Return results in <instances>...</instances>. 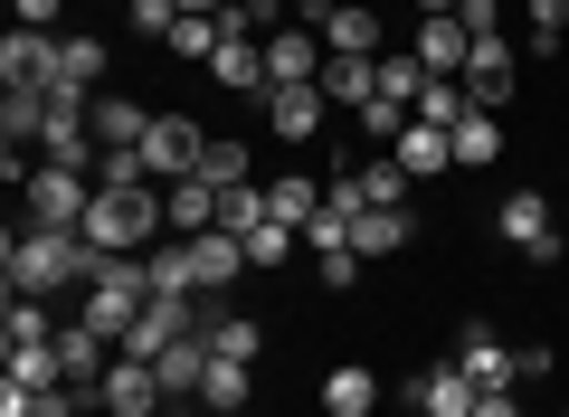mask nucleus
I'll return each mask as SVG.
<instances>
[{"mask_svg":"<svg viewBox=\"0 0 569 417\" xmlns=\"http://www.w3.org/2000/svg\"><path fill=\"white\" fill-rule=\"evenodd\" d=\"M96 67H104V48H96V39H58V67H48V96H58V105H86Z\"/></svg>","mask_w":569,"mask_h":417,"instance_id":"obj_23","label":"nucleus"},{"mask_svg":"<svg viewBox=\"0 0 569 417\" xmlns=\"http://www.w3.org/2000/svg\"><path fill=\"white\" fill-rule=\"evenodd\" d=\"M228 29V20H219ZM209 77L228 86V96H266V39H247V29H228L219 58H209Z\"/></svg>","mask_w":569,"mask_h":417,"instance_id":"obj_14","label":"nucleus"},{"mask_svg":"<svg viewBox=\"0 0 569 417\" xmlns=\"http://www.w3.org/2000/svg\"><path fill=\"white\" fill-rule=\"evenodd\" d=\"M560 29H569V0H531V39L550 48V39H560Z\"/></svg>","mask_w":569,"mask_h":417,"instance_id":"obj_45","label":"nucleus"},{"mask_svg":"<svg viewBox=\"0 0 569 417\" xmlns=\"http://www.w3.org/2000/svg\"><path fill=\"white\" fill-rule=\"evenodd\" d=\"M200 341L219 360H257V322H247V314H200Z\"/></svg>","mask_w":569,"mask_h":417,"instance_id":"obj_34","label":"nucleus"},{"mask_svg":"<svg viewBox=\"0 0 569 417\" xmlns=\"http://www.w3.org/2000/svg\"><path fill=\"white\" fill-rule=\"evenodd\" d=\"M418 96H427V67L408 48H380V105H408L418 115Z\"/></svg>","mask_w":569,"mask_h":417,"instance_id":"obj_32","label":"nucleus"},{"mask_svg":"<svg viewBox=\"0 0 569 417\" xmlns=\"http://www.w3.org/2000/svg\"><path fill=\"white\" fill-rule=\"evenodd\" d=\"M48 67H58V39L10 20V39H0V86H48Z\"/></svg>","mask_w":569,"mask_h":417,"instance_id":"obj_16","label":"nucleus"},{"mask_svg":"<svg viewBox=\"0 0 569 417\" xmlns=\"http://www.w3.org/2000/svg\"><path fill=\"white\" fill-rule=\"evenodd\" d=\"M133 29L142 39H171V29H181V0H133Z\"/></svg>","mask_w":569,"mask_h":417,"instance_id":"obj_42","label":"nucleus"},{"mask_svg":"<svg viewBox=\"0 0 569 417\" xmlns=\"http://www.w3.org/2000/svg\"><path fill=\"white\" fill-rule=\"evenodd\" d=\"M104 266V247L86 228H20L10 238V285L20 295H58V285H86Z\"/></svg>","mask_w":569,"mask_h":417,"instance_id":"obj_1","label":"nucleus"},{"mask_svg":"<svg viewBox=\"0 0 569 417\" xmlns=\"http://www.w3.org/2000/svg\"><path fill=\"white\" fill-rule=\"evenodd\" d=\"M456 370H466L475 389H522V351H503V341H493L485 322L466 332V351H456Z\"/></svg>","mask_w":569,"mask_h":417,"instance_id":"obj_17","label":"nucleus"},{"mask_svg":"<svg viewBox=\"0 0 569 417\" xmlns=\"http://www.w3.org/2000/svg\"><path fill=\"white\" fill-rule=\"evenodd\" d=\"M86 123H96V142H104V152H133V142L152 133V115H142L133 96H96V115H86Z\"/></svg>","mask_w":569,"mask_h":417,"instance_id":"obj_25","label":"nucleus"},{"mask_svg":"<svg viewBox=\"0 0 569 417\" xmlns=\"http://www.w3.org/2000/svg\"><path fill=\"white\" fill-rule=\"evenodd\" d=\"M475 417H522V398H512V389H485V398H475Z\"/></svg>","mask_w":569,"mask_h":417,"instance_id":"obj_47","label":"nucleus"},{"mask_svg":"<svg viewBox=\"0 0 569 417\" xmlns=\"http://www.w3.org/2000/svg\"><path fill=\"white\" fill-rule=\"evenodd\" d=\"M190 266H200V295H219V285H238V276H247V238L209 228V238H190Z\"/></svg>","mask_w":569,"mask_h":417,"instance_id":"obj_22","label":"nucleus"},{"mask_svg":"<svg viewBox=\"0 0 569 417\" xmlns=\"http://www.w3.org/2000/svg\"><path fill=\"white\" fill-rule=\"evenodd\" d=\"M408 398H418V417H475V398H485V389H475L456 360H437V370H418V389H408Z\"/></svg>","mask_w":569,"mask_h":417,"instance_id":"obj_18","label":"nucleus"},{"mask_svg":"<svg viewBox=\"0 0 569 417\" xmlns=\"http://www.w3.org/2000/svg\"><path fill=\"white\" fill-rule=\"evenodd\" d=\"M48 115H58V96H48V86H10V96H0V133L20 142V152L48 133Z\"/></svg>","mask_w":569,"mask_h":417,"instance_id":"obj_24","label":"nucleus"},{"mask_svg":"<svg viewBox=\"0 0 569 417\" xmlns=\"http://www.w3.org/2000/svg\"><path fill=\"white\" fill-rule=\"evenodd\" d=\"M323 29H266V86H323Z\"/></svg>","mask_w":569,"mask_h":417,"instance_id":"obj_6","label":"nucleus"},{"mask_svg":"<svg viewBox=\"0 0 569 417\" xmlns=\"http://www.w3.org/2000/svg\"><path fill=\"white\" fill-rule=\"evenodd\" d=\"M503 238L522 247L531 266L560 257V228H550V199H541V190H512V199H503Z\"/></svg>","mask_w":569,"mask_h":417,"instance_id":"obj_12","label":"nucleus"},{"mask_svg":"<svg viewBox=\"0 0 569 417\" xmlns=\"http://www.w3.org/2000/svg\"><path fill=\"white\" fill-rule=\"evenodd\" d=\"M456 20H466L475 39H503V0H466V10H456Z\"/></svg>","mask_w":569,"mask_h":417,"instance_id":"obj_44","label":"nucleus"},{"mask_svg":"<svg viewBox=\"0 0 569 417\" xmlns=\"http://www.w3.org/2000/svg\"><path fill=\"white\" fill-rule=\"evenodd\" d=\"M162 228L171 238H209V228H219V180H200V171L171 180L162 190Z\"/></svg>","mask_w":569,"mask_h":417,"instance_id":"obj_13","label":"nucleus"},{"mask_svg":"<svg viewBox=\"0 0 569 417\" xmlns=\"http://www.w3.org/2000/svg\"><path fill=\"white\" fill-rule=\"evenodd\" d=\"M351 247H361V257H399L408 247V209H351Z\"/></svg>","mask_w":569,"mask_h":417,"instance_id":"obj_29","label":"nucleus"},{"mask_svg":"<svg viewBox=\"0 0 569 417\" xmlns=\"http://www.w3.org/2000/svg\"><path fill=\"white\" fill-rule=\"evenodd\" d=\"M247 10V29H276V0H238Z\"/></svg>","mask_w":569,"mask_h":417,"instance_id":"obj_48","label":"nucleus"},{"mask_svg":"<svg viewBox=\"0 0 569 417\" xmlns=\"http://www.w3.org/2000/svg\"><path fill=\"white\" fill-rule=\"evenodd\" d=\"M86 209H96V180L86 171H58V161L29 171V228H86Z\"/></svg>","mask_w":569,"mask_h":417,"instance_id":"obj_4","label":"nucleus"},{"mask_svg":"<svg viewBox=\"0 0 569 417\" xmlns=\"http://www.w3.org/2000/svg\"><path fill=\"white\" fill-rule=\"evenodd\" d=\"M408 58H418L427 77H466V58H475V29L456 20V10H447V20H418V39H408Z\"/></svg>","mask_w":569,"mask_h":417,"instance_id":"obj_11","label":"nucleus"},{"mask_svg":"<svg viewBox=\"0 0 569 417\" xmlns=\"http://www.w3.org/2000/svg\"><path fill=\"white\" fill-rule=\"evenodd\" d=\"M361 133H380V142H399V133H408V105H380V96H370V105H361Z\"/></svg>","mask_w":569,"mask_h":417,"instance_id":"obj_43","label":"nucleus"},{"mask_svg":"<svg viewBox=\"0 0 569 417\" xmlns=\"http://www.w3.org/2000/svg\"><path fill=\"white\" fill-rule=\"evenodd\" d=\"M475 105V86L466 77H427V96H418V123H456Z\"/></svg>","mask_w":569,"mask_h":417,"instance_id":"obj_36","label":"nucleus"},{"mask_svg":"<svg viewBox=\"0 0 569 417\" xmlns=\"http://www.w3.org/2000/svg\"><path fill=\"white\" fill-rule=\"evenodd\" d=\"M181 417H228V408H181Z\"/></svg>","mask_w":569,"mask_h":417,"instance_id":"obj_50","label":"nucleus"},{"mask_svg":"<svg viewBox=\"0 0 569 417\" xmlns=\"http://www.w3.org/2000/svg\"><path fill=\"white\" fill-rule=\"evenodd\" d=\"M284 257H295V228H276V219L247 228V266H284Z\"/></svg>","mask_w":569,"mask_h":417,"instance_id":"obj_41","label":"nucleus"},{"mask_svg":"<svg viewBox=\"0 0 569 417\" xmlns=\"http://www.w3.org/2000/svg\"><path fill=\"white\" fill-rule=\"evenodd\" d=\"M10 20L20 29H58V0H10Z\"/></svg>","mask_w":569,"mask_h":417,"instance_id":"obj_46","label":"nucleus"},{"mask_svg":"<svg viewBox=\"0 0 569 417\" xmlns=\"http://www.w3.org/2000/svg\"><path fill=\"white\" fill-rule=\"evenodd\" d=\"M219 10H228V0H181V20H219Z\"/></svg>","mask_w":569,"mask_h":417,"instance_id":"obj_49","label":"nucleus"},{"mask_svg":"<svg viewBox=\"0 0 569 417\" xmlns=\"http://www.w3.org/2000/svg\"><path fill=\"white\" fill-rule=\"evenodd\" d=\"M447 142H456V161H466V171L503 161V123H493V105H466V115L447 123Z\"/></svg>","mask_w":569,"mask_h":417,"instance_id":"obj_20","label":"nucleus"},{"mask_svg":"<svg viewBox=\"0 0 569 417\" xmlns=\"http://www.w3.org/2000/svg\"><path fill=\"white\" fill-rule=\"evenodd\" d=\"M200 152H209V133H200L190 115H152V133H142V171L162 180V190L200 171Z\"/></svg>","mask_w":569,"mask_h":417,"instance_id":"obj_5","label":"nucleus"},{"mask_svg":"<svg viewBox=\"0 0 569 417\" xmlns=\"http://www.w3.org/2000/svg\"><path fill=\"white\" fill-rule=\"evenodd\" d=\"M389 152H399V171H408V180H437V171H456V142H447V123H418V115H408V133L389 142Z\"/></svg>","mask_w":569,"mask_h":417,"instance_id":"obj_19","label":"nucleus"},{"mask_svg":"<svg viewBox=\"0 0 569 417\" xmlns=\"http://www.w3.org/2000/svg\"><path fill=\"white\" fill-rule=\"evenodd\" d=\"M466 86H475V105H503V96H512V39H475Z\"/></svg>","mask_w":569,"mask_h":417,"instance_id":"obj_27","label":"nucleus"},{"mask_svg":"<svg viewBox=\"0 0 569 417\" xmlns=\"http://www.w3.org/2000/svg\"><path fill=\"white\" fill-rule=\"evenodd\" d=\"M380 408V379L361 370V360H342V370H323V417H370Z\"/></svg>","mask_w":569,"mask_h":417,"instance_id":"obj_26","label":"nucleus"},{"mask_svg":"<svg viewBox=\"0 0 569 417\" xmlns=\"http://www.w3.org/2000/svg\"><path fill=\"white\" fill-rule=\"evenodd\" d=\"M152 370H162V389H171V398H200V379H209V341H200V332H181L162 360H152Z\"/></svg>","mask_w":569,"mask_h":417,"instance_id":"obj_28","label":"nucleus"},{"mask_svg":"<svg viewBox=\"0 0 569 417\" xmlns=\"http://www.w3.org/2000/svg\"><path fill=\"white\" fill-rule=\"evenodd\" d=\"M266 219H276V228H295V238H305V228L323 219V190H313L305 171H284V180H266Z\"/></svg>","mask_w":569,"mask_h":417,"instance_id":"obj_21","label":"nucleus"},{"mask_svg":"<svg viewBox=\"0 0 569 417\" xmlns=\"http://www.w3.org/2000/svg\"><path fill=\"white\" fill-rule=\"evenodd\" d=\"M219 39H228L219 20H181V29H171V58H200L209 67V58H219Z\"/></svg>","mask_w":569,"mask_h":417,"instance_id":"obj_40","label":"nucleus"},{"mask_svg":"<svg viewBox=\"0 0 569 417\" xmlns=\"http://www.w3.org/2000/svg\"><path fill=\"white\" fill-rule=\"evenodd\" d=\"M181 332H200V304H190V295H152V304H142V322L123 332V360H162Z\"/></svg>","mask_w":569,"mask_h":417,"instance_id":"obj_7","label":"nucleus"},{"mask_svg":"<svg viewBox=\"0 0 569 417\" xmlns=\"http://www.w3.org/2000/svg\"><path fill=\"white\" fill-rule=\"evenodd\" d=\"M104 351H114V341H104L96 322H67V332H58V370H67V389H86V408H96L104 370H114V360H104Z\"/></svg>","mask_w":569,"mask_h":417,"instance_id":"obj_10","label":"nucleus"},{"mask_svg":"<svg viewBox=\"0 0 569 417\" xmlns=\"http://www.w3.org/2000/svg\"><path fill=\"white\" fill-rule=\"evenodd\" d=\"M142 266H152V295H200V266H190V238H162V247H152Z\"/></svg>","mask_w":569,"mask_h":417,"instance_id":"obj_30","label":"nucleus"},{"mask_svg":"<svg viewBox=\"0 0 569 417\" xmlns=\"http://www.w3.org/2000/svg\"><path fill=\"white\" fill-rule=\"evenodd\" d=\"M200 180L238 190V180H247V142H238V133H209V152H200Z\"/></svg>","mask_w":569,"mask_h":417,"instance_id":"obj_37","label":"nucleus"},{"mask_svg":"<svg viewBox=\"0 0 569 417\" xmlns=\"http://www.w3.org/2000/svg\"><path fill=\"white\" fill-rule=\"evenodd\" d=\"M0 332H10V351H20V341H58V322H48L39 295H10V322H0Z\"/></svg>","mask_w":569,"mask_h":417,"instance_id":"obj_38","label":"nucleus"},{"mask_svg":"<svg viewBox=\"0 0 569 417\" xmlns=\"http://www.w3.org/2000/svg\"><path fill=\"white\" fill-rule=\"evenodd\" d=\"M162 370H152V360H114V370H104V389H96V417H162Z\"/></svg>","mask_w":569,"mask_h":417,"instance_id":"obj_8","label":"nucleus"},{"mask_svg":"<svg viewBox=\"0 0 569 417\" xmlns=\"http://www.w3.org/2000/svg\"><path fill=\"white\" fill-rule=\"evenodd\" d=\"M10 379H20V389H58V341H20V351H10Z\"/></svg>","mask_w":569,"mask_h":417,"instance_id":"obj_35","label":"nucleus"},{"mask_svg":"<svg viewBox=\"0 0 569 417\" xmlns=\"http://www.w3.org/2000/svg\"><path fill=\"white\" fill-rule=\"evenodd\" d=\"M86 238H96L104 257H152V247L171 238V228H162V180H142V190H96Z\"/></svg>","mask_w":569,"mask_h":417,"instance_id":"obj_2","label":"nucleus"},{"mask_svg":"<svg viewBox=\"0 0 569 417\" xmlns=\"http://www.w3.org/2000/svg\"><path fill=\"white\" fill-rule=\"evenodd\" d=\"M247 370H257V360H219V351H209V379H200V408H228V417H238V408H247Z\"/></svg>","mask_w":569,"mask_h":417,"instance_id":"obj_33","label":"nucleus"},{"mask_svg":"<svg viewBox=\"0 0 569 417\" xmlns=\"http://www.w3.org/2000/svg\"><path fill=\"white\" fill-rule=\"evenodd\" d=\"M142 304H152V266L142 257H104L96 276H86V322H96L114 351H123V332L142 322Z\"/></svg>","mask_w":569,"mask_h":417,"instance_id":"obj_3","label":"nucleus"},{"mask_svg":"<svg viewBox=\"0 0 569 417\" xmlns=\"http://www.w3.org/2000/svg\"><path fill=\"white\" fill-rule=\"evenodd\" d=\"M361 199H370V209H408V171H399V152L361 171Z\"/></svg>","mask_w":569,"mask_h":417,"instance_id":"obj_39","label":"nucleus"},{"mask_svg":"<svg viewBox=\"0 0 569 417\" xmlns=\"http://www.w3.org/2000/svg\"><path fill=\"white\" fill-rule=\"evenodd\" d=\"M266 133H276V142H313V133H323V115H332V96H323V86H266Z\"/></svg>","mask_w":569,"mask_h":417,"instance_id":"obj_9","label":"nucleus"},{"mask_svg":"<svg viewBox=\"0 0 569 417\" xmlns=\"http://www.w3.org/2000/svg\"><path fill=\"white\" fill-rule=\"evenodd\" d=\"M323 96L332 105H370V96H380V58H332L323 67Z\"/></svg>","mask_w":569,"mask_h":417,"instance_id":"obj_31","label":"nucleus"},{"mask_svg":"<svg viewBox=\"0 0 569 417\" xmlns=\"http://www.w3.org/2000/svg\"><path fill=\"white\" fill-rule=\"evenodd\" d=\"M323 48L332 58H380V10H370V0H332L323 10Z\"/></svg>","mask_w":569,"mask_h":417,"instance_id":"obj_15","label":"nucleus"}]
</instances>
